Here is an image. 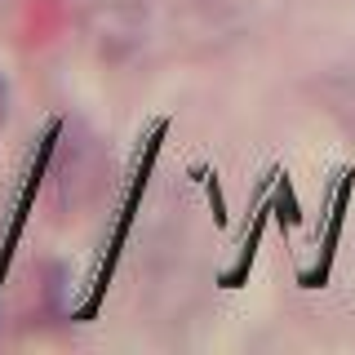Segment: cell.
<instances>
[{
    "instance_id": "1",
    "label": "cell",
    "mask_w": 355,
    "mask_h": 355,
    "mask_svg": "<svg viewBox=\"0 0 355 355\" xmlns=\"http://www.w3.org/2000/svg\"><path fill=\"white\" fill-rule=\"evenodd\" d=\"M89 36L107 58H125L142 40V0H98L89 14Z\"/></svg>"
},
{
    "instance_id": "2",
    "label": "cell",
    "mask_w": 355,
    "mask_h": 355,
    "mask_svg": "<svg viewBox=\"0 0 355 355\" xmlns=\"http://www.w3.org/2000/svg\"><path fill=\"white\" fill-rule=\"evenodd\" d=\"M5 116H9V85H5V76H0V129H5Z\"/></svg>"
}]
</instances>
